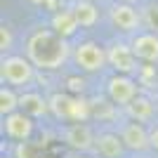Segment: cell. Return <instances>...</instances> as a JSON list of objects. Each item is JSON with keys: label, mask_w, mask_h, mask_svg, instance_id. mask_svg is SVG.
Segmentation results:
<instances>
[{"label": "cell", "mask_w": 158, "mask_h": 158, "mask_svg": "<svg viewBox=\"0 0 158 158\" xmlns=\"http://www.w3.org/2000/svg\"><path fill=\"white\" fill-rule=\"evenodd\" d=\"M69 38L59 35L54 28H40L28 38L26 43V57L33 61L35 69H43V71H54L59 66L66 64L69 54H71V47L66 43Z\"/></svg>", "instance_id": "obj_1"}, {"label": "cell", "mask_w": 158, "mask_h": 158, "mask_svg": "<svg viewBox=\"0 0 158 158\" xmlns=\"http://www.w3.org/2000/svg\"><path fill=\"white\" fill-rule=\"evenodd\" d=\"M2 69H0V76H2V83L5 85H12V87H26L28 83L33 80V61L28 59V57H17V54H12V57H5L2 59Z\"/></svg>", "instance_id": "obj_2"}, {"label": "cell", "mask_w": 158, "mask_h": 158, "mask_svg": "<svg viewBox=\"0 0 158 158\" xmlns=\"http://www.w3.org/2000/svg\"><path fill=\"white\" fill-rule=\"evenodd\" d=\"M73 61L80 71L85 73H97L102 69H106L109 64V57H106V50L99 43H80L76 50H73Z\"/></svg>", "instance_id": "obj_3"}, {"label": "cell", "mask_w": 158, "mask_h": 158, "mask_svg": "<svg viewBox=\"0 0 158 158\" xmlns=\"http://www.w3.org/2000/svg\"><path fill=\"white\" fill-rule=\"evenodd\" d=\"M50 111L61 120H85L87 118L85 102H80L71 94H54L50 99Z\"/></svg>", "instance_id": "obj_4"}, {"label": "cell", "mask_w": 158, "mask_h": 158, "mask_svg": "<svg viewBox=\"0 0 158 158\" xmlns=\"http://www.w3.org/2000/svg\"><path fill=\"white\" fill-rule=\"evenodd\" d=\"M61 137H64V144L69 149H73V151H90L94 146V137L97 135L83 120H76V123H69L61 130Z\"/></svg>", "instance_id": "obj_5"}, {"label": "cell", "mask_w": 158, "mask_h": 158, "mask_svg": "<svg viewBox=\"0 0 158 158\" xmlns=\"http://www.w3.org/2000/svg\"><path fill=\"white\" fill-rule=\"evenodd\" d=\"M106 94H109V99L113 104L127 106L132 99L137 97V83L130 76H125V73H118V76L106 80Z\"/></svg>", "instance_id": "obj_6"}, {"label": "cell", "mask_w": 158, "mask_h": 158, "mask_svg": "<svg viewBox=\"0 0 158 158\" xmlns=\"http://www.w3.org/2000/svg\"><path fill=\"white\" fill-rule=\"evenodd\" d=\"M109 17H111L113 26L118 28V31H125V33L137 31L139 24H142V14H139L130 2H123V0H118L116 5H111Z\"/></svg>", "instance_id": "obj_7"}, {"label": "cell", "mask_w": 158, "mask_h": 158, "mask_svg": "<svg viewBox=\"0 0 158 158\" xmlns=\"http://www.w3.org/2000/svg\"><path fill=\"white\" fill-rule=\"evenodd\" d=\"M106 57H109V66L111 69H116L118 73H125V76H130V73H135L139 69L137 66V57H135V52H132V47L125 45V43H113L109 50H106Z\"/></svg>", "instance_id": "obj_8"}, {"label": "cell", "mask_w": 158, "mask_h": 158, "mask_svg": "<svg viewBox=\"0 0 158 158\" xmlns=\"http://www.w3.org/2000/svg\"><path fill=\"white\" fill-rule=\"evenodd\" d=\"M2 125H5V135L10 139H17V142H28L33 135V120L21 109L2 116Z\"/></svg>", "instance_id": "obj_9"}, {"label": "cell", "mask_w": 158, "mask_h": 158, "mask_svg": "<svg viewBox=\"0 0 158 158\" xmlns=\"http://www.w3.org/2000/svg\"><path fill=\"white\" fill-rule=\"evenodd\" d=\"M120 139H123V144L130 149V151H146L149 146H151V137H149V130L144 127V123H139V120H132V123H125V125L120 127Z\"/></svg>", "instance_id": "obj_10"}, {"label": "cell", "mask_w": 158, "mask_h": 158, "mask_svg": "<svg viewBox=\"0 0 158 158\" xmlns=\"http://www.w3.org/2000/svg\"><path fill=\"white\" fill-rule=\"evenodd\" d=\"M130 47L139 61H149V64L158 61V33H153V31L139 33V35L132 38Z\"/></svg>", "instance_id": "obj_11"}, {"label": "cell", "mask_w": 158, "mask_h": 158, "mask_svg": "<svg viewBox=\"0 0 158 158\" xmlns=\"http://www.w3.org/2000/svg\"><path fill=\"white\" fill-rule=\"evenodd\" d=\"M94 153L99 158H123L127 146L123 144L120 135H113V132H102L94 137Z\"/></svg>", "instance_id": "obj_12"}, {"label": "cell", "mask_w": 158, "mask_h": 158, "mask_svg": "<svg viewBox=\"0 0 158 158\" xmlns=\"http://www.w3.org/2000/svg\"><path fill=\"white\" fill-rule=\"evenodd\" d=\"M19 109L24 113H28L31 118H38V116H45L50 111V99H45L38 92H21L19 94Z\"/></svg>", "instance_id": "obj_13"}, {"label": "cell", "mask_w": 158, "mask_h": 158, "mask_svg": "<svg viewBox=\"0 0 158 158\" xmlns=\"http://www.w3.org/2000/svg\"><path fill=\"white\" fill-rule=\"evenodd\" d=\"M125 109H127V113L132 116V120H139V123H149V120L156 116V106L151 104V99L142 97V94H137Z\"/></svg>", "instance_id": "obj_14"}, {"label": "cell", "mask_w": 158, "mask_h": 158, "mask_svg": "<svg viewBox=\"0 0 158 158\" xmlns=\"http://www.w3.org/2000/svg\"><path fill=\"white\" fill-rule=\"evenodd\" d=\"M73 14H76L80 28H92L94 24H97V19H99V10L90 0H78V2L73 5Z\"/></svg>", "instance_id": "obj_15"}, {"label": "cell", "mask_w": 158, "mask_h": 158, "mask_svg": "<svg viewBox=\"0 0 158 158\" xmlns=\"http://www.w3.org/2000/svg\"><path fill=\"white\" fill-rule=\"evenodd\" d=\"M52 28L59 35H64V38H71L73 33L80 28V24H78V19H76V14H73V10L71 12H57L52 17Z\"/></svg>", "instance_id": "obj_16"}, {"label": "cell", "mask_w": 158, "mask_h": 158, "mask_svg": "<svg viewBox=\"0 0 158 158\" xmlns=\"http://www.w3.org/2000/svg\"><path fill=\"white\" fill-rule=\"evenodd\" d=\"M17 109H19V94L14 92L12 85L2 83V87H0V113L7 116V113H14Z\"/></svg>", "instance_id": "obj_17"}, {"label": "cell", "mask_w": 158, "mask_h": 158, "mask_svg": "<svg viewBox=\"0 0 158 158\" xmlns=\"http://www.w3.org/2000/svg\"><path fill=\"white\" fill-rule=\"evenodd\" d=\"M142 21L146 24V28H151L153 33H158V2H151V5L144 7Z\"/></svg>", "instance_id": "obj_18"}, {"label": "cell", "mask_w": 158, "mask_h": 158, "mask_svg": "<svg viewBox=\"0 0 158 158\" xmlns=\"http://www.w3.org/2000/svg\"><path fill=\"white\" fill-rule=\"evenodd\" d=\"M14 156L17 158H40V153L35 151V146L28 144V142H19L17 149H14Z\"/></svg>", "instance_id": "obj_19"}, {"label": "cell", "mask_w": 158, "mask_h": 158, "mask_svg": "<svg viewBox=\"0 0 158 158\" xmlns=\"http://www.w3.org/2000/svg\"><path fill=\"white\" fill-rule=\"evenodd\" d=\"M0 47H2V52L12 50V31H10L7 26L0 28Z\"/></svg>", "instance_id": "obj_20"}, {"label": "cell", "mask_w": 158, "mask_h": 158, "mask_svg": "<svg viewBox=\"0 0 158 158\" xmlns=\"http://www.w3.org/2000/svg\"><path fill=\"white\" fill-rule=\"evenodd\" d=\"M149 137H151V149H156V151H158V123L149 130Z\"/></svg>", "instance_id": "obj_21"}, {"label": "cell", "mask_w": 158, "mask_h": 158, "mask_svg": "<svg viewBox=\"0 0 158 158\" xmlns=\"http://www.w3.org/2000/svg\"><path fill=\"white\" fill-rule=\"evenodd\" d=\"M64 158H92V156H87V153H85V151H73V149H71V151L66 153V156H64Z\"/></svg>", "instance_id": "obj_22"}, {"label": "cell", "mask_w": 158, "mask_h": 158, "mask_svg": "<svg viewBox=\"0 0 158 158\" xmlns=\"http://www.w3.org/2000/svg\"><path fill=\"white\" fill-rule=\"evenodd\" d=\"M28 2H31V5H45L47 0H28Z\"/></svg>", "instance_id": "obj_23"}, {"label": "cell", "mask_w": 158, "mask_h": 158, "mask_svg": "<svg viewBox=\"0 0 158 158\" xmlns=\"http://www.w3.org/2000/svg\"><path fill=\"white\" fill-rule=\"evenodd\" d=\"M123 2H130V0H123Z\"/></svg>", "instance_id": "obj_24"}, {"label": "cell", "mask_w": 158, "mask_h": 158, "mask_svg": "<svg viewBox=\"0 0 158 158\" xmlns=\"http://www.w3.org/2000/svg\"><path fill=\"white\" fill-rule=\"evenodd\" d=\"M45 158H52V156H45Z\"/></svg>", "instance_id": "obj_25"}]
</instances>
